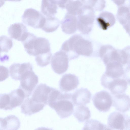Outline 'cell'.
I'll return each mask as SVG.
<instances>
[{"instance_id":"obj_14","label":"cell","mask_w":130,"mask_h":130,"mask_svg":"<svg viewBox=\"0 0 130 130\" xmlns=\"http://www.w3.org/2000/svg\"><path fill=\"white\" fill-rule=\"evenodd\" d=\"M8 32L11 38L21 42L25 39L28 32L26 26L21 23L11 25L8 28Z\"/></svg>"},{"instance_id":"obj_36","label":"cell","mask_w":130,"mask_h":130,"mask_svg":"<svg viewBox=\"0 0 130 130\" xmlns=\"http://www.w3.org/2000/svg\"><path fill=\"white\" fill-rule=\"evenodd\" d=\"M57 5L58 6L62 9H65L68 0H57Z\"/></svg>"},{"instance_id":"obj_6","label":"cell","mask_w":130,"mask_h":130,"mask_svg":"<svg viewBox=\"0 0 130 130\" xmlns=\"http://www.w3.org/2000/svg\"><path fill=\"white\" fill-rule=\"evenodd\" d=\"M22 18L24 24L35 28H42L45 20V17L42 14L32 8L26 9Z\"/></svg>"},{"instance_id":"obj_22","label":"cell","mask_w":130,"mask_h":130,"mask_svg":"<svg viewBox=\"0 0 130 130\" xmlns=\"http://www.w3.org/2000/svg\"><path fill=\"white\" fill-rule=\"evenodd\" d=\"M105 66L106 71L103 74L108 77L113 79L120 78L123 74V66L119 62H113Z\"/></svg>"},{"instance_id":"obj_30","label":"cell","mask_w":130,"mask_h":130,"mask_svg":"<svg viewBox=\"0 0 130 130\" xmlns=\"http://www.w3.org/2000/svg\"><path fill=\"white\" fill-rule=\"evenodd\" d=\"M1 52H8L13 46L12 39L5 36H2L0 37Z\"/></svg>"},{"instance_id":"obj_21","label":"cell","mask_w":130,"mask_h":130,"mask_svg":"<svg viewBox=\"0 0 130 130\" xmlns=\"http://www.w3.org/2000/svg\"><path fill=\"white\" fill-rule=\"evenodd\" d=\"M99 27L103 30H106L115 24L116 20L114 15L112 13L107 11L101 13L96 19Z\"/></svg>"},{"instance_id":"obj_26","label":"cell","mask_w":130,"mask_h":130,"mask_svg":"<svg viewBox=\"0 0 130 130\" xmlns=\"http://www.w3.org/2000/svg\"><path fill=\"white\" fill-rule=\"evenodd\" d=\"M44 25L41 29L45 32H52L56 31L59 27L60 22L55 16L45 17Z\"/></svg>"},{"instance_id":"obj_2","label":"cell","mask_w":130,"mask_h":130,"mask_svg":"<svg viewBox=\"0 0 130 130\" xmlns=\"http://www.w3.org/2000/svg\"><path fill=\"white\" fill-rule=\"evenodd\" d=\"M72 94L62 93L54 88L49 94L48 104L61 118H68L74 112V105L72 100Z\"/></svg>"},{"instance_id":"obj_29","label":"cell","mask_w":130,"mask_h":130,"mask_svg":"<svg viewBox=\"0 0 130 130\" xmlns=\"http://www.w3.org/2000/svg\"><path fill=\"white\" fill-rule=\"evenodd\" d=\"M85 4L88 5L95 11H102L106 6V2L104 0H82Z\"/></svg>"},{"instance_id":"obj_27","label":"cell","mask_w":130,"mask_h":130,"mask_svg":"<svg viewBox=\"0 0 130 130\" xmlns=\"http://www.w3.org/2000/svg\"><path fill=\"white\" fill-rule=\"evenodd\" d=\"M83 5L82 0H68L65 8L67 13L77 16Z\"/></svg>"},{"instance_id":"obj_16","label":"cell","mask_w":130,"mask_h":130,"mask_svg":"<svg viewBox=\"0 0 130 130\" xmlns=\"http://www.w3.org/2000/svg\"><path fill=\"white\" fill-rule=\"evenodd\" d=\"M60 24L62 31L66 34H73L77 29V19L76 16L67 13Z\"/></svg>"},{"instance_id":"obj_19","label":"cell","mask_w":130,"mask_h":130,"mask_svg":"<svg viewBox=\"0 0 130 130\" xmlns=\"http://www.w3.org/2000/svg\"><path fill=\"white\" fill-rule=\"evenodd\" d=\"M112 105L116 109L121 112H125L130 109V97L124 93L112 96Z\"/></svg>"},{"instance_id":"obj_28","label":"cell","mask_w":130,"mask_h":130,"mask_svg":"<svg viewBox=\"0 0 130 130\" xmlns=\"http://www.w3.org/2000/svg\"><path fill=\"white\" fill-rule=\"evenodd\" d=\"M52 56L50 52L38 55L36 56L35 60L38 65L43 67L50 63Z\"/></svg>"},{"instance_id":"obj_20","label":"cell","mask_w":130,"mask_h":130,"mask_svg":"<svg viewBox=\"0 0 130 130\" xmlns=\"http://www.w3.org/2000/svg\"><path fill=\"white\" fill-rule=\"evenodd\" d=\"M31 69H33V67L29 62L14 63L9 67L10 76L13 79L20 80L22 76L27 71Z\"/></svg>"},{"instance_id":"obj_10","label":"cell","mask_w":130,"mask_h":130,"mask_svg":"<svg viewBox=\"0 0 130 130\" xmlns=\"http://www.w3.org/2000/svg\"><path fill=\"white\" fill-rule=\"evenodd\" d=\"M69 61L67 55L60 50L55 53L51 59L52 69L56 73L61 74L65 73L69 67Z\"/></svg>"},{"instance_id":"obj_4","label":"cell","mask_w":130,"mask_h":130,"mask_svg":"<svg viewBox=\"0 0 130 130\" xmlns=\"http://www.w3.org/2000/svg\"><path fill=\"white\" fill-rule=\"evenodd\" d=\"M77 16V30L84 35L91 31L95 18V11L89 5L84 3Z\"/></svg>"},{"instance_id":"obj_25","label":"cell","mask_w":130,"mask_h":130,"mask_svg":"<svg viewBox=\"0 0 130 130\" xmlns=\"http://www.w3.org/2000/svg\"><path fill=\"white\" fill-rule=\"evenodd\" d=\"M73 115L78 121L82 122L87 121L91 117V113L85 105L77 106L74 111Z\"/></svg>"},{"instance_id":"obj_3","label":"cell","mask_w":130,"mask_h":130,"mask_svg":"<svg viewBox=\"0 0 130 130\" xmlns=\"http://www.w3.org/2000/svg\"><path fill=\"white\" fill-rule=\"evenodd\" d=\"M22 42L25 51L30 55L36 56L39 54L51 52L50 44L47 39L37 37L29 32Z\"/></svg>"},{"instance_id":"obj_11","label":"cell","mask_w":130,"mask_h":130,"mask_svg":"<svg viewBox=\"0 0 130 130\" xmlns=\"http://www.w3.org/2000/svg\"><path fill=\"white\" fill-rule=\"evenodd\" d=\"M92 100L95 107L100 112L108 111L112 104V98L106 91H102L96 93L93 96Z\"/></svg>"},{"instance_id":"obj_9","label":"cell","mask_w":130,"mask_h":130,"mask_svg":"<svg viewBox=\"0 0 130 130\" xmlns=\"http://www.w3.org/2000/svg\"><path fill=\"white\" fill-rule=\"evenodd\" d=\"M20 80L19 88L24 91L26 98L29 97L38 83V76L33 69L29 70L22 76Z\"/></svg>"},{"instance_id":"obj_18","label":"cell","mask_w":130,"mask_h":130,"mask_svg":"<svg viewBox=\"0 0 130 130\" xmlns=\"http://www.w3.org/2000/svg\"><path fill=\"white\" fill-rule=\"evenodd\" d=\"M92 94L87 88L78 89L72 94V100L74 106L85 105L90 102Z\"/></svg>"},{"instance_id":"obj_8","label":"cell","mask_w":130,"mask_h":130,"mask_svg":"<svg viewBox=\"0 0 130 130\" xmlns=\"http://www.w3.org/2000/svg\"><path fill=\"white\" fill-rule=\"evenodd\" d=\"M99 56L105 66L108 63L115 62H119L122 64L120 50L116 49L110 45L101 46L99 51Z\"/></svg>"},{"instance_id":"obj_13","label":"cell","mask_w":130,"mask_h":130,"mask_svg":"<svg viewBox=\"0 0 130 130\" xmlns=\"http://www.w3.org/2000/svg\"><path fill=\"white\" fill-rule=\"evenodd\" d=\"M52 88L46 84H40L33 91L30 98L32 100L37 102L47 105L49 95Z\"/></svg>"},{"instance_id":"obj_34","label":"cell","mask_w":130,"mask_h":130,"mask_svg":"<svg viewBox=\"0 0 130 130\" xmlns=\"http://www.w3.org/2000/svg\"><path fill=\"white\" fill-rule=\"evenodd\" d=\"M123 78L130 85V64H128L124 70Z\"/></svg>"},{"instance_id":"obj_23","label":"cell","mask_w":130,"mask_h":130,"mask_svg":"<svg viewBox=\"0 0 130 130\" xmlns=\"http://www.w3.org/2000/svg\"><path fill=\"white\" fill-rule=\"evenodd\" d=\"M20 125L19 119L14 115L0 118V130H18Z\"/></svg>"},{"instance_id":"obj_1","label":"cell","mask_w":130,"mask_h":130,"mask_svg":"<svg viewBox=\"0 0 130 130\" xmlns=\"http://www.w3.org/2000/svg\"><path fill=\"white\" fill-rule=\"evenodd\" d=\"M60 50L66 53L69 60L77 58L79 55L91 57L94 56V53L92 42L77 34L72 36L65 41Z\"/></svg>"},{"instance_id":"obj_37","label":"cell","mask_w":130,"mask_h":130,"mask_svg":"<svg viewBox=\"0 0 130 130\" xmlns=\"http://www.w3.org/2000/svg\"><path fill=\"white\" fill-rule=\"evenodd\" d=\"M35 130H54L52 129L44 127H40L36 129Z\"/></svg>"},{"instance_id":"obj_32","label":"cell","mask_w":130,"mask_h":130,"mask_svg":"<svg viewBox=\"0 0 130 130\" xmlns=\"http://www.w3.org/2000/svg\"><path fill=\"white\" fill-rule=\"evenodd\" d=\"M120 53L123 66L130 64V45L120 50Z\"/></svg>"},{"instance_id":"obj_38","label":"cell","mask_w":130,"mask_h":130,"mask_svg":"<svg viewBox=\"0 0 130 130\" xmlns=\"http://www.w3.org/2000/svg\"><path fill=\"white\" fill-rule=\"evenodd\" d=\"M101 130H113L111 129L110 128L106 125L104 124H103V126Z\"/></svg>"},{"instance_id":"obj_17","label":"cell","mask_w":130,"mask_h":130,"mask_svg":"<svg viewBox=\"0 0 130 130\" xmlns=\"http://www.w3.org/2000/svg\"><path fill=\"white\" fill-rule=\"evenodd\" d=\"M45 105L35 101L28 97L24 100L21 105V112L26 115L31 116L43 109Z\"/></svg>"},{"instance_id":"obj_39","label":"cell","mask_w":130,"mask_h":130,"mask_svg":"<svg viewBox=\"0 0 130 130\" xmlns=\"http://www.w3.org/2000/svg\"><path fill=\"white\" fill-rule=\"evenodd\" d=\"M129 130H130V129H129Z\"/></svg>"},{"instance_id":"obj_15","label":"cell","mask_w":130,"mask_h":130,"mask_svg":"<svg viewBox=\"0 0 130 130\" xmlns=\"http://www.w3.org/2000/svg\"><path fill=\"white\" fill-rule=\"evenodd\" d=\"M79 84L78 77L74 74L63 75L59 83V88L62 91L67 92L76 88Z\"/></svg>"},{"instance_id":"obj_31","label":"cell","mask_w":130,"mask_h":130,"mask_svg":"<svg viewBox=\"0 0 130 130\" xmlns=\"http://www.w3.org/2000/svg\"><path fill=\"white\" fill-rule=\"evenodd\" d=\"M102 124L97 120H89L86 121L82 130H100Z\"/></svg>"},{"instance_id":"obj_5","label":"cell","mask_w":130,"mask_h":130,"mask_svg":"<svg viewBox=\"0 0 130 130\" xmlns=\"http://www.w3.org/2000/svg\"><path fill=\"white\" fill-rule=\"evenodd\" d=\"M25 98L24 92L19 88L9 93L1 94L0 108L5 110H11L22 105Z\"/></svg>"},{"instance_id":"obj_12","label":"cell","mask_w":130,"mask_h":130,"mask_svg":"<svg viewBox=\"0 0 130 130\" xmlns=\"http://www.w3.org/2000/svg\"><path fill=\"white\" fill-rule=\"evenodd\" d=\"M101 85L115 95L124 93L127 88V83L124 79L120 78L110 79Z\"/></svg>"},{"instance_id":"obj_24","label":"cell","mask_w":130,"mask_h":130,"mask_svg":"<svg viewBox=\"0 0 130 130\" xmlns=\"http://www.w3.org/2000/svg\"><path fill=\"white\" fill-rule=\"evenodd\" d=\"M58 6L56 0H42L41 12L45 17L54 16L57 13Z\"/></svg>"},{"instance_id":"obj_35","label":"cell","mask_w":130,"mask_h":130,"mask_svg":"<svg viewBox=\"0 0 130 130\" xmlns=\"http://www.w3.org/2000/svg\"><path fill=\"white\" fill-rule=\"evenodd\" d=\"M126 32L130 36V19L122 25Z\"/></svg>"},{"instance_id":"obj_33","label":"cell","mask_w":130,"mask_h":130,"mask_svg":"<svg viewBox=\"0 0 130 130\" xmlns=\"http://www.w3.org/2000/svg\"><path fill=\"white\" fill-rule=\"evenodd\" d=\"M1 81H3L9 76V72L8 69L3 66H1Z\"/></svg>"},{"instance_id":"obj_7","label":"cell","mask_w":130,"mask_h":130,"mask_svg":"<svg viewBox=\"0 0 130 130\" xmlns=\"http://www.w3.org/2000/svg\"><path fill=\"white\" fill-rule=\"evenodd\" d=\"M109 127L117 130H127L130 128V117L117 111L111 113L108 119Z\"/></svg>"}]
</instances>
